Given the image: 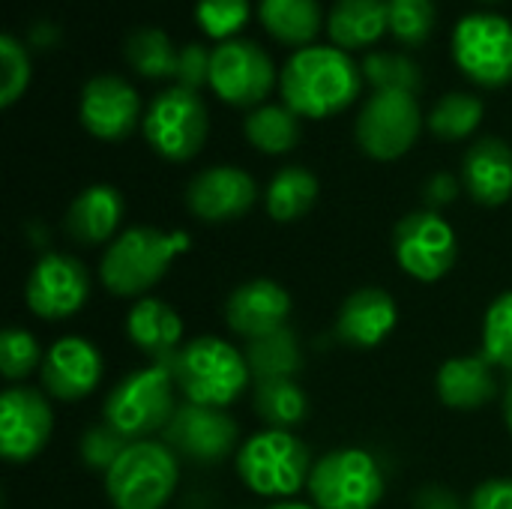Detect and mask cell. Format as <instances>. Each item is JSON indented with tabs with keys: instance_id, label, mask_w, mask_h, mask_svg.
<instances>
[{
	"instance_id": "6da1fadb",
	"label": "cell",
	"mask_w": 512,
	"mask_h": 509,
	"mask_svg": "<svg viewBox=\"0 0 512 509\" xmlns=\"http://www.w3.org/2000/svg\"><path fill=\"white\" fill-rule=\"evenodd\" d=\"M360 66L336 45H309L288 57L279 93L297 117L324 120L351 108L360 96Z\"/></svg>"
},
{
	"instance_id": "7a4b0ae2",
	"label": "cell",
	"mask_w": 512,
	"mask_h": 509,
	"mask_svg": "<svg viewBox=\"0 0 512 509\" xmlns=\"http://www.w3.org/2000/svg\"><path fill=\"white\" fill-rule=\"evenodd\" d=\"M186 249H189V237L183 231L168 234L150 225L126 228L114 243H108L99 261V279L108 294L141 300L150 288H156L168 276L171 261Z\"/></svg>"
},
{
	"instance_id": "3957f363",
	"label": "cell",
	"mask_w": 512,
	"mask_h": 509,
	"mask_svg": "<svg viewBox=\"0 0 512 509\" xmlns=\"http://www.w3.org/2000/svg\"><path fill=\"white\" fill-rule=\"evenodd\" d=\"M168 369L186 402L222 411L231 408L252 381L246 354L216 336H198L186 342Z\"/></svg>"
},
{
	"instance_id": "277c9868",
	"label": "cell",
	"mask_w": 512,
	"mask_h": 509,
	"mask_svg": "<svg viewBox=\"0 0 512 509\" xmlns=\"http://www.w3.org/2000/svg\"><path fill=\"white\" fill-rule=\"evenodd\" d=\"M234 468L249 492L273 501H288L309 486L315 462L309 447L297 435L264 429L240 444Z\"/></svg>"
},
{
	"instance_id": "5b68a950",
	"label": "cell",
	"mask_w": 512,
	"mask_h": 509,
	"mask_svg": "<svg viewBox=\"0 0 512 509\" xmlns=\"http://www.w3.org/2000/svg\"><path fill=\"white\" fill-rule=\"evenodd\" d=\"M180 483L177 453L165 441H132L105 474V495L114 509H162Z\"/></svg>"
},
{
	"instance_id": "8992f818",
	"label": "cell",
	"mask_w": 512,
	"mask_h": 509,
	"mask_svg": "<svg viewBox=\"0 0 512 509\" xmlns=\"http://www.w3.org/2000/svg\"><path fill=\"white\" fill-rule=\"evenodd\" d=\"M174 375L168 366H144L129 372L105 399V423L117 429L126 441H147L165 432L177 414L174 405Z\"/></svg>"
},
{
	"instance_id": "52a82bcc",
	"label": "cell",
	"mask_w": 512,
	"mask_h": 509,
	"mask_svg": "<svg viewBox=\"0 0 512 509\" xmlns=\"http://www.w3.org/2000/svg\"><path fill=\"white\" fill-rule=\"evenodd\" d=\"M306 489L318 509H375L384 501L387 480L372 453L342 447L315 462Z\"/></svg>"
},
{
	"instance_id": "ba28073f",
	"label": "cell",
	"mask_w": 512,
	"mask_h": 509,
	"mask_svg": "<svg viewBox=\"0 0 512 509\" xmlns=\"http://www.w3.org/2000/svg\"><path fill=\"white\" fill-rule=\"evenodd\" d=\"M210 132L207 105L195 90L168 87L162 90L144 114V138L168 162H189L201 153Z\"/></svg>"
},
{
	"instance_id": "9c48e42d",
	"label": "cell",
	"mask_w": 512,
	"mask_h": 509,
	"mask_svg": "<svg viewBox=\"0 0 512 509\" xmlns=\"http://www.w3.org/2000/svg\"><path fill=\"white\" fill-rule=\"evenodd\" d=\"M453 60L480 87L512 81V24L495 12H471L453 30Z\"/></svg>"
},
{
	"instance_id": "30bf717a",
	"label": "cell",
	"mask_w": 512,
	"mask_h": 509,
	"mask_svg": "<svg viewBox=\"0 0 512 509\" xmlns=\"http://www.w3.org/2000/svg\"><path fill=\"white\" fill-rule=\"evenodd\" d=\"M423 129L420 102L405 90H375L357 117V144L366 156L378 162H393L405 156Z\"/></svg>"
},
{
	"instance_id": "8fae6325",
	"label": "cell",
	"mask_w": 512,
	"mask_h": 509,
	"mask_svg": "<svg viewBox=\"0 0 512 509\" xmlns=\"http://www.w3.org/2000/svg\"><path fill=\"white\" fill-rule=\"evenodd\" d=\"M393 255L402 273L417 282H438L444 279L459 258V237L453 225L435 213L420 210L405 216L393 231Z\"/></svg>"
},
{
	"instance_id": "7c38bea8",
	"label": "cell",
	"mask_w": 512,
	"mask_h": 509,
	"mask_svg": "<svg viewBox=\"0 0 512 509\" xmlns=\"http://www.w3.org/2000/svg\"><path fill=\"white\" fill-rule=\"evenodd\" d=\"M276 84L270 54L252 39H228L213 48L210 87L216 96L237 108H258Z\"/></svg>"
},
{
	"instance_id": "4fadbf2b",
	"label": "cell",
	"mask_w": 512,
	"mask_h": 509,
	"mask_svg": "<svg viewBox=\"0 0 512 509\" xmlns=\"http://www.w3.org/2000/svg\"><path fill=\"white\" fill-rule=\"evenodd\" d=\"M90 300V273L87 267L66 255L48 252L36 261L24 285L27 309L42 321H66L78 315Z\"/></svg>"
},
{
	"instance_id": "5bb4252c",
	"label": "cell",
	"mask_w": 512,
	"mask_h": 509,
	"mask_svg": "<svg viewBox=\"0 0 512 509\" xmlns=\"http://www.w3.org/2000/svg\"><path fill=\"white\" fill-rule=\"evenodd\" d=\"M165 444L195 462V465H219L240 450V429L237 420L222 408L204 405H180L174 420L165 429Z\"/></svg>"
},
{
	"instance_id": "9a60e30c",
	"label": "cell",
	"mask_w": 512,
	"mask_h": 509,
	"mask_svg": "<svg viewBox=\"0 0 512 509\" xmlns=\"http://www.w3.org/2000/svg\"><path fill=\"white\" fill-rule=\"evenodd\" d=\"M54 411L33 387H6L0 396V453L9 465L33 462L51 441Z\"/></svg>"
},
{
	"instance_id": "2e32d148",
	"label": "cell",
	"mask_w": 512,
	"mask_h": 509,
	"mask_svg": "<svg viewBox=\"0 0 512 509\" xmlns=\"http://www.w3.org/2000/svg\"><path fill=\"white\" fill-rule=\"evenodd\" d=\"M258 201V183L237 165H213L192 177L186 207L207 225H222L246 216Z\"/></svg>"
},
{
	"instance_id": "e0dca14e",
	"label": "cell",
	"mask_w": 512,
	"mask_h": 509,
	"mask_svg": "<svg viewBox=\"0 0 512 509\" xmlns=\"http://www.w3.org/2000/svg\"><path fill=\"white\" fill-rule=\"evenodd\" d=\"M102 351L84 336H60L42 360V390L60 402L87 399L102 381Z\"/></svg>"
},
{
	"instance_id": "ac0fdd59",
	"label": "cell",
	"mask_w": 512,
	"mask_h": 509,
	"mask_svg": "<svg viewBox=\"0 0 512 509\" xmlns=\"http://www.w3.org/2000/svg\"><path fill=\"white\" fill-rule=\"evenodd\" d=\"M141 123L138 90L117 75H96L81 90V126L99 141H123Z\"/></svg>"
},
{
	"instance_id": "d6986e66",
	"label": "cell",
	"mask_w": 512,
	"mask_h": 509,
	"mask_svg": "<svg viewBox=\"0 0 512 509\" xmlns=\"http://www.w3.org/2000/svg\"><path fill=\"white\" fill-rule=\"evenodd\" d=\"M294 303L291 294L273 279H252L231 291L225 303V321L234 336L249 342L264 339L288 324Z\"/></svg>"
},
{
	"instance_id": "ffe728a7",
	"label": "cell",
	"mask_w": 512,
	"mask_h": 509,
	"mask_svg": "<svg viewBox=\"0 0 512 509\" xmlns=\"http://www.w3.org/2000/svg\"><path fill=\"white\" fill-rule=\"evenodd\" d=\"M396 321V300L384 288H360L342 303L336 315V336L351 348L369 351L396 330Z\"/></svg>"
},
{
	"instance_id": "44dd1931",
	"label": "cell",
	"mask_w": 512,
	"mask_h": 509,
	"mask_svg": "<svg viewBox=\"0 0 512 509\" xmlns=\"http://www.w3.org/2000/svg\"><path fill=\"white\" fill-rule=\"evenodd\" d=\"M183 318L174 306L159 297H141L126 315V336L129 342L147 354L156 366H171L183 348Z\"/></svg>"
},
{
	"instance_id": "7402d4cb",
	"label": "cell",
	"mask_w": 512,
	"mask_h": 509,
	"mask_svg": "<svg viewBox=\"0 0 512 509\" xmlns=\"http://www.w3.org/2000/svg\"><path fill=\"white\" fill-rule=\"evenodd\" d=\"M123 210L126 204H123L120 189L108 183H93L72 198L63 225H66V234L78 246H102L120 237Z\"/></svg>"
},
{
	"instance_id": "603a6c76",
	"label": "cell",
	"mask_w": 512,
	"mask_h": 509,
	"mask_svg": "<svg viewBox=\"0 0 512 509\" xmlns=\"http://www.w3.org/2000/svg\"><path fill=\"white\" fill-rule=\"evenodd\" d=\"M462 183L483 207H501L512 198V150L501 138H480L462 162Z\"/></svg>"
},
{
	"instance_id": "cb8c5ba5",
	"label": "cell",
	"mask_w": 512,
	"mask_h": 509,
	"mask_svg": "<svg viewBox=\"0 0 512 509\" xmlns=\"http://www.w3.org/2000/svg\"><path fill=\"white\" fill-rule=\"evenodd\" d=\"M438 396L453 411H477L498 396L495 366L483 354L450 357L435 378Z\"/></svg>"
},
{
	"instance_id": "d4e9b609",
	"label": "cell",
	"mask_w": 512,
	"mask_h": 509,
	"mask_svg": "<svg viewBox=\"0 0 512 509\" xmlns=\"http://www.w3.org/2000/svg\"><path fill=\"white\" fill-rule=\"evenodd\" d=\"M390 30L387 0H336L327 15V33L336 48H366Z\"/></svg>"
},
{
	"instance_id": "484cf974",
	"label": "cell",
	"mask_w": 512,
	"mask_h": 509,
	"mask_svg": "<svg viewBox=\"0 0 512 509\" xmlns=\"http://www.w3.org/2000/svg\"><path fill=\"white\" fill-rule=\"evenodd\" d=\"M258 18L276 42L294 45L297 51L315 45V36L324 24L318 0H261Z\"/></svg>"
},
{
	"instance_id": "4316f807",
	"label": "cell",
	"mask_w": 512,
	"mask_h": 509,
	"mask_svg": "<svg viewBox=\"0 0 512 509\" xmlns=\"http://www.w3.org/2000/svg\"><path fill=\"white\" fill-rule=\"evenodd\" d=\"M315 201H318V177L300 165L282 168L270 180L267 195H264L267 216L279 225L300 222L315 207Z\"/></svg>"
},
{
	"instance_id": "83f0119b",
	"label": "cell",
	"mask_w": 512,
	"mask_h": 509,
	"mask_svg": "<svg viewBox=\"0 0 512 509\" xmlns=\"http://www.w3.org/2000/svg\"><path fill=\"white\" fill-rule=\"evenodd\" d=\"M255 414L270 426L291 432L309 417V399L303 387L294 378H276V381H255L252 390Z\"/></svg>"
},
{
	"instance_id": "f1b7e54d",
	"label": "cell",
	"mask_w": 512,
	"mask_h": 509,
	"mask_svg": "<svg viewBox=\"0 0 512 509\" xmlns=\"http://www.w3.org/2000/svg\"><path fill=\"white\" fill-rule=\"evenodd\" d=\"M246 363H249L255 381L294 378L303 369V351H300L297 333L282 327L264 339L249 342L246 345Z\"/></svg>"
},
{
	"instance_id": "f546056e",
	"label": "cell",
	"mask_w": 512,
	"mask_h": 509,
	"mask_svg": "<svg viewBox=\"0 0 512 509\" xmlns=\"http://www.w3.org/2000/svg\"><path fill=\"white\" fill-rule=\"evenodd\" d=\"M243 132L255 150L282 156L300 141V117L288 105H258L246 114Z\"/></svg>"
},
{
	"instance_id": "4dcf8cb0",
	"label": "cell",
	"mask_w": 512,
	"mask_h": 509,
	"mask_svg": "<svg viewBox=\"0 0 512 509\" xmlns=\"http://www.w3.org/2000/svg\"><path fill=\"white\" fill-rule=\"evenodd\" d=\"M126 57L132 63V69L144 78H168L177 75V57L180 51H174L171 39L156 30V27H141L129 36L126 42Z\"/></svg>"
},
{
	"instance_id": "1f68e13d",
	"label": "cell",
	"mask_w": 512,
	"mask_h": 509,
	"mask_svg": "<svg viewBox=\"0 0 512 509\" xmlns=\"http://www.w3.org/2000/svg\"><path fill=\"white\" fill-rule=\"evenodd\" d=\"M483 123V102L474 93H447L429 114V129L441 141H462Z\"/></svg>"
},
{
	"instance_id": "d6a6232c",
	"label": "cell",
	"mask_w": 512,
	"mask_h": 509,
	"mask_svg": "<svg viewBox=\"0 0 512 509\" xmlns=\"http://www.w3.org/2000/svg\"><path fill=\"white\" fill-rule=\"evenodd\" d=\"M495 369L512 372V291L492 300L483 318V351Z\"/></svg>"
},
{
	"instance_id": "836d02e7",
	"label": "cell",
	"mask_w": 512,
	"mask_h": 509,
	"mask_svg": "<svg viewBox=\"0 0 512 509\" xmlns=\"http://www.w3.org/2000/svg\"><path fill=\"white\" fill-rule=\"evenodd\" d=\"M363 75L369 78V84L375 90H405V93H414V96H417V90L423 84V75H420L417 63L408 60L405 54H396V51L369 54L363 60Z\"/></svg>"
},
{
	"instance_id": "e575fe53",
	"label": "cell",
	"mask_w": 512,
	"mask_h": 509,
	"mask_svg": "<svg viewBox=\"0 0 512 509\" xmlns=\"http://www.w3.org/2000/svg\"><path fill=\"white\" fill-rule=\"evenodd\" d=\"M45 351L36 336L24 327H6L0 333V372L6 381H24L30 372L42 369Z\"/></svg>"
},
{
	"instance_id": "d590c367",
	"label": "cell",
	"mask_w": 512,
	"mask_h": 509,
	"mask_svg": "<svg viewBox=\"0 0 512 509\" xmlns=\"http://www.w3.org/2000/svg\"><path fill=\"white\" fill-rule=\"evenodd\" d=\"M387 12H390V33L408 48H420L435 27L432 0H387Z\"/></svg>"
},
{
	"instance_id": "8d00e7d4",
	"label": "cell",
	"mask_w": 512,
	"mask_h": 509,
	"mask_svg": "<svg viewBox=\"0 0 512 509\" xmlns=\"http://www.w3.org/2000/svg\"><path fill=\"white\" fill-rule=\"evenodd\" d=\"M198 27L213 39H237L249 21V0H198L195 3Z\"/></svg>"
},
{
	"instance_id": "74e56055",
	"label": "cell",
	"mask_w": 512,
	"mask_h": 509,
	"mask_svg": "<svg viewBox=\"0 0 512 509\" xmlns=\"http://www.w3.org/2000/svg\"><path fill=\"white\" fill-rule=\"evenodd\" d=\"M30 84V60L24 45L12 36H0V105L9 108L15 105Z\"/></svg>"
},
{
	"instance_id": "f35d334b",
	"label": "cell",
	"mask_w": 512,
	"mask_h": 509,
	"mask_svg": "<svg viewBox=\"0 0 512 509\" xmlns=\"http://www.w3.org/2000/svg\"><path fill=\"white\" fill-rule=\"evenodd\" d=\"M132 441H126L117 429H111L108 423L102 426H90L81 438V459L90 471L108 474L111 465L120 459V453L129 447Z\"/></svg>"
},
{
	"instance_id": "ab89813d",
	"label": "cell",
	"mask_w": 512,
	"mask_h": 509,
	"mask_svg": "<svg viewBox=\"0 0 512 509\" xmlns=\"http://www.w3.org/2000/svg\"><path fill=\"white\" fill-rule=\"evenodd\" d=\"M210 57H213V51H207L204 45H183L180 48V57H177V81H180V87H186V90H201L204 84H210Z\"/></svg>"
},
{
	"instance_id": "60d3db41",
	"label": "cell",
	"mask_w": 512,
	"mask_h": 509,
	"mask_svg": "<svg viewBox=\"0 0 512 509\" xmlns=\"http://www.w3.org/2000/svg\"><path fill=\"white\" fill-rule=\"evenodd\" d=\"M465 509H512V477H495L480 483Z\"/></svg>"
},
{
	"instance_id": "b9f144b4",
	"label": "cell",
	"mask_w": 512,
	"mask_h": 509,
	"mask_svg": "<svg viewBox=\"0 0 512 509\" xmlns=\"http://www.w3.org/2000/svg\"><path fill=\"white\" fill-rule=\"evenodd\" d=\"M417 509H462L459 507V498L441 486H426L420 495H417Z\"/></svg>"
},
{
	"instance_id": "7bdbcfd3",
	"label": "cell",
	"mask_w": 512,
	"mask_h": 509,
	"mask_svg": "<svg viewBox=\"0 0 512 509\" xmlns=\"http://www.w3.org/2000/svg\"><path fill=\"white\" fill-rule=\"evenodd\" d=\"M450 195H456V180L450 174H438L429 180V198L432 201H450Z\"/></svg>"
},
{
	"instance_id": "ee69618b",
	"label": "cell",
	"mask_w": 512,
	"mask_h": 509,
	"mask_svg": "<svg viewBox=\"0 0 512 509\" xmlns=\"http://www.w3.org/2000/svg\"><path fill=\"white\" fill-rule=\"evenodd\" d=\"M504 420H507V429H510L512 435V381L510 387H507V393H504Z\"/></svg>"
},
{
	"instance_id": "f6af8a7d",
	"label": "cell",
	"mask_w": 512,
	"mask_h": 509,
	"mask_svg": "<svg viewBox=\"0 0 512 509\" xmlns=\"http://www.w3.org/2000/svg\"><path fill=\"white\" fill-rule=\"evenodd\" d=\"M267 509H318V507H312V504H300V501H276V504H270Z\"/></svg>"
}]
</instances>
